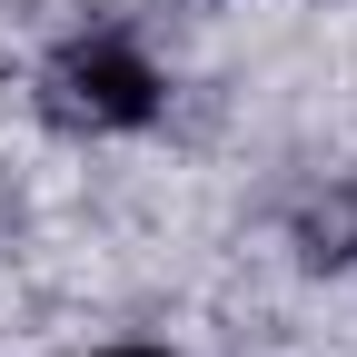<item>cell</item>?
Instances as JSON below:
<instances>
[{"mask_svg": "<svg viewBox=\"0 0 357 357\" xmlns=\"http://www.w3.org/2000/svg\"><path fill=\"white\" fill-rule=\"evenodd\" d=\"M40 109L60 129H139L159 109V70L129 50V40H70V50L40 70Z\"/></svg>", "mask_w": 357, "mask_h": 357, "instance_id": "1", "label": "cell"}, {"mask_svg": "<svg viewBox=\"0 0 357 357\" xmlns=\"http://www.w3.org/2000/svg\"><path fill=\"white\" fill-rule=\"evenodd\" d=\"M109 357H159V347H109Z\"/></svg>", "mask_w": 357, "mask_h": 357, "instance_id": "2", "label": "cell"}]
</instances>
